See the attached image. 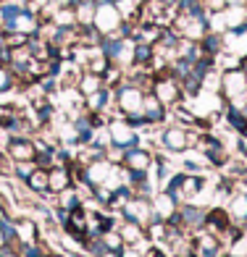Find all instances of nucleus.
Returning a JSON list of instances; mask_svg holds the SVG:
<instances>
[{
	"label": "nucleus",
	"instance_id": "1",
	"mask_svg": "<svg viewBox=\"0 0 247 257\" xmlns=\"http://www.w3.org/2000/svg\"><path fill=\"white\" fill-rule=\"evenodd\" d=\"M113 92H116V105H119V110L124 113V118L126 115H139L142 113L145 92L139 89L137 84H132V81H126V74H124V81Z\"/></svg>",
	"mask_w": 247,
	"mask_h": 257
},
{
	"label": "nucleus",
	"instance_id": "3",
	"mask_svg": "<svg viewBox=\"0 0 247 257\" xmlns=\"http://www.w3.org/2000/svg\"><path fill=\"white\" fill-rule=\"evenodd\" d=\"M108 132H111V142L119 145V147H124V150H129V147L137 145V132H134V126L129 123L126 118L111 121V123H108Z\"/></svg>",
	"mask_w": 247,
	"mask_h": 257
},
{
	"label": "nucleus",
	"instance_id": "24",
	"mask_svg": "<svg viewBox=\"0 0 247 257\" xmlns=\"http://www.w3.org/2000/svg\"><path fill=\"white\" fill-rule=\"evenodd\" d=\"M95 3H108V0H95ZM111 3H113V0H111Z\"/></svg>",
	"mask_w": 247,
	"mask_h": 257
},
{
	"label": "nucleus",
	"instance_id": "5",
	"mask_svg": "<svg viewBox=\"0 0 247 257\" xmlns=\"http://www.w3.org/2000/svg\"><path fill=\"white\" fill-rule=\"evenodd\" d=\"M66 189H71V173L63 166H50L48 168V192L61 194Z\"/></svg>",
	"mask_w": 247,
	"mask_h": 257
},
{
	"label": "nucleus",
	"instance_id": "15",
	"mask_svg": "<svg viewBox=\"0 0 247 257\" xmlns=\"http://www.w3.org/2000/svg\"><path fill=\"white\" fill-rule=\"evenodd\" d=\"M205 215H208V213H203V210L184 207V210H182V223H187V226H203V223H205Z\"/></svg>",
	"mask_w": 247,
	"mask_h": 257
},
{
	"label": "nucleus",
	"instance_id": "7",
	"mask_svg": "<svg viewBox=\"0 0 247 257\" xmlns=\"http://www.w3.org/2000/svg\"><path fill=\"white\" fill-rule=\"evenodd\" d=\"M166 105H163L152 92H145V100H142V115H145V121L147 123H158L166 118Z\"/></svg>",
	"mask_w": 247,
	"mask_h": 257
},
{
	"label": "nucleus",
	"instance_id": "17",
	"mask_svg": "<svg viewBox=\"0 0 247 257\" xmlns=\"http://www.w3.org/2000/svg\"><path fill=\"white\" fill-rule=\"evenodd\" d=\"M11 87H14V74L6 63H0V92H8Z\"/></svg>",
	"mask_w": 247,
	"mask_h": 257
},
{
	"label": "nucleus",
	"instance_id": "4",
	"mask_svg": "<svg viewBox=\"0 0 247 257\" xmlns=\"http://www.w3.org/2000/svg\"><path fill=\"white\" fill-rule=\"evenodd\" d=\"M124 215H126L129 220H134V223L145 226L150 218H155V210H152V205H150L147 200H126Z\"/></svg>",
	"mask_w": 247,
	"mask_h": 257
},
{
	"label": "nucleus",
	"instance_id": "9",
	"mask_svg": "<svg viewBox=\"0 0 247 257\" xmlns=\"http://www.w3.org/2000/svg\"><path fill=\"white\" fill-rule=\"evenodd\" d=\"M95 11H98L95 0H76V3H74L76 27H92V21H95Z\"/></svg>",
	"mask_w": 247,
	"mask_h": 257
},
{
	"label": "nucleus",
	"instance_id": "19",
	"mask_svg": "<svg viewBox=\"0 0 247 257\" xmlns=\"http://www.w3.org/2000/svg\"><path fill=\"white\" fill-rule=\"evenodd\" d=\"M76 0H50V6L53 8H74Z\"/></svg>",
	"mask_w": 247,
	"mask_h": 257
},
{
	"label": "nucleus",
	"instance_id": "22",
	"mask_svg": "<svg viewBox=\"0 0 247 257\" xmlns=\"http://www.w3.org/2000/svg\"><path fill=\"white\" fill-rule=\"evenodd\" d=\"M226 6H247V0H226Z\"/></svg>",
	"mask_w": 247,
	"mask_h": 257
},
{
	"label": "nucleus",
	"instance_id": "14",
	"mask_svg": "<svg viewBox=\"0 0 247 257\" xmlns=\"http://www.w3.org/2000/svg\"><path fill=\"white\" fill-rule=\"evenodd\" d=\"M27 184L32 186L34 192H48V168H45V166H37V168L29 173Z\"/></svg>",
	"mask_w": 247,
	"mask_h": 257
},
{
	"label": "nucleus",
	"instance_id": "2",
	"mask_svg": "<svg viewBox=\"0 0 247 257\" xmlns=\"http://www.w3.org/2000/svg\"><path fill=\"white\" fill-rule=\"evenodd\" d=\"M124 24V16H121V11L116 3H98V11H95V21H92V27H95L103 37L105 34H119Z\"/></svg>",
	"mask_w": 247,
	"mask_h": 257
},
{
	"label": "nucleus",
	"instance_id": "20",
	"mask_svg": "<svg viewBox=\"0 0 247 257\" xmlns=\"http://www.w3.org/2000/svg\"><path fill=\"white\" fill-rule=\"evenodd\" d=\"M98 257H124V254H121V249H108V247H105Z\"/></svg>",
	"mask_w": 247,
	"mask_h": 257
},
{
	"label": "nucleus",
	"instance_id": "13",
	"mask_svg": "<svg viewBox=\"0 0 247 257\" xmlns=\"http://www.w3.org/2000/svg\"><path fill=\"white\" fill-rule=\"evenodd\" d=\"M119 233H121L124 244H137L139 239H142V226L126 218V223H124V226H119Z\"/></svg>",
	"mask_w": 247,
	"mask_h": 257
},
{
	"label": "nucleus",
	"instance_id": "25",
	"mask_svg": "<svg viewBox=\"0 0 247 257\" xmlns=\"http://www.w3.org/2000/svg\"><path fill=\"white\" fill-rule=\"evenodd\" d=\"M229 257H234V254H229Z\"/></svg>",
	"mask_w": 247,
	"mask_h": 257
},
{
	"label": "nucleus",
	"instance_id": "6",
	"mask_svg": "<svg viewBox=\"0 0 247 257\" xmlns=\"http://www.w3.org/2000/svg\"><path fill=\"white\" fill-rule=\"evenodd\" d=\"M163 145H166L169 150H174V153H179V150H187L192 145V137L187 134V128H182V126H171V128H166L163 132Z\"/></svg>",
	"mask_w": 247,
	"mask_h": 257
},
{
	"label": "nucleus",
	"instance_id": "10",
	"mask_svg": "<svg viewBox=\"0 0 247 257\" xmlns=\"http://www.w3.org/2000/svg\"><path fill=\"white\" fill-rule=\"evenodd\" d=\"M11 155H14L19 163L21 160L34 163V158H37V145L29 142V139H11Z\"/></svg>",
	"mask_w": 247,
	"mask_h": 257
},
{
	"label": "nucleus",
	"instance_id": "18",
	"mask_svg": "<svg viewBox=\"0 0 247 257\" xmlns=\"http://www.w3.org/2000/svg\"><path fill=\"white\" fill-rule=\"evenodd\" d=\"M205 8H208V14H218V11L226 8V0H203Z\"/></svg>",
	"mask_w": 247,
	"mask_h": 257
},
{
	"label": "nucleus",
	"instance_id": "8",
	"mask_svg": "<svg viewBox=\"0 0 247 257\" xmlns=\"http://www.w3.org/2000/svg\"><path fill=\"white\" fill-rule=\"evenodd\" d=\"M124 168L132 171V173H145L150 168V155L145 150H137V147H129L124 153Z\"/></svg>",
	"mask_w": 247,
	"mask_h": 257
},
{
	"label": "nucleus",
	"instance_id": "12",
	"mask_svg": "<svg viewBox=\"0 0 247 257\" xmlns=\"http://www.w3.org/2000/svg\"><path fill=\"white\" fill-rule=\"evenodd\" d=\"M105 84H103V76L100 74H92V71H81L79 74V81H76V89L81 92V97H87V95H92V92H98V89H103Z\"/></svg>",
	"mask_w": 247,
	"mask_h": 257
},
{
	"label": "nucleus",
	"instance_id": "11",
	"mask_svg": "<svg viewBox=\"0 0 247 257\" xmlns=\"http://www.w3.org/2000/svg\"><path fill=\"white\" fill-rule=\"evenodd\" d=\"M152 210H155V218L158 220H171L176 215V200H174V194L163 192L158 200H155V205H152Z\"/></svg>",
	"mask_w": 247,
	"mask_h": 257
},
{
	"label": "nucleus",
	"instance_id": "16",
	"mask_svg": "<svg viewBox=\"0 0 247 257\" xmlns=\"http://www.w3.org/2000/svg\"><path fill=\"white\" fill-rule=\"evenodd\" d=\"M231 215L239 218V220H247V197H237V200L231 202Z\"/></svg>",
	"mask_w": 247,
	"mask_h": 257
},
{
	"label": "nucleus",
	"instance_id": "23",
	"mask_svg": "<svg viewBox=\"0 0 247 257\" xmlns=\"http://www.w3.org/2000/svg\"><path fill=\"white\" fill-rule=\"evenodd\" d=\"M242 68H244V71H247V55L242 58Z\"/></svg>",
	"mask_w": 247,
	"mask_h": 257
},
{
	"label": "nucleus",
	"instance_id": "21",
	"mask_svg": "<svg viewBox=\"0 0 247 257\" xmlns=\"http://www.w3.org/2000/svg\"><path fill=\"white\" fill-rule=\"evenodd\" d=\"M145 257H166V252L158 249V247H152V249H147V252H145Z\"/></svg>",
	"mask_w": 247,
	"mask_h": 257
}]
</instances>
